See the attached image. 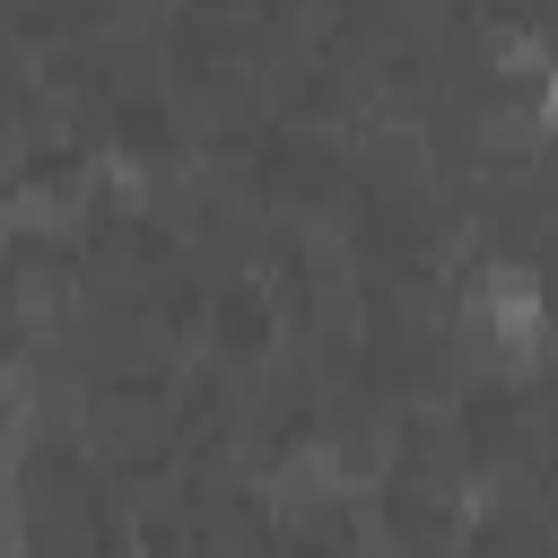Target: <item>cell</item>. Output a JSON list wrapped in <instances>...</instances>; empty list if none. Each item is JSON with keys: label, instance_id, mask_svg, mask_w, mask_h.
Masks as SVG:
<instances>
[{"label": "cell", "instance_id": "cell-1", "mask_svg": "<svg viewBox=\"0 0 558 558\" xmlns=\"http://www.w3.org/2000/svg\"><path fill=\"white\" fill-rule=\"evenodd\" d=\"M532 122L558 140V61H549V70H541V87H532Z\"/></svg>", "mask_w": 558, "mask_h": 558}]
</instances>
